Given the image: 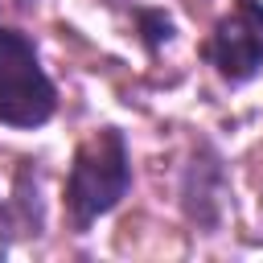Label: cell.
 <instances>
[{
    "label": "cell",
    "mask_w": 263,
    "mask_h": 263,
    "mask_svg": "<svg viewBox=\"0 0 263 263\" xmlns=\"http://www.w3.org/2000/svg\"><path fill=\"white\" fill-rule=\"evenodd\" d=\"M136 29H140V41L156 53L164 41H173V16L164 8H136Z\"/></svg>",
    "instance_id": "5b68a950"
},
{
    "label": "cell",
    "mask_w": 263,
    "mask_h": 263,
    "mask_svg": "<svg viewBox=\"0 0 263 263\" xmlns=\"http://www.w3.org/2000/svg\"><path fill=\"white\" fill-rule=\"evenodd\" d=\"M205 62L234 86L251 82L263 70V4L259 0H238L234 16H222L201 45Z\"/></svg>",
    "instance_id": "3957f363"
},
{
    "label": "cell",
    "mask_w": 263,
    "mask_h": 263,
    "mask_svg": "<svg viewBox=\"0 0 263 263\" xmlns=\"http://www.w3.org/2000/svg\"><path fill=\"white\" fill-rule=\"evenodd\" d=\"M0 226L12 230V214H8V201H0Z\"/></svg>",
    "instance_id": "8992f818"
},
{
    "label": "cell",
    "mask_w": 263,
    "mask_h": 263,
    "mask_svg": "<svg viewBox=\"0 0 263 263\" xmlns=\"http://www.w3.org/2000/svg\"><path fill=\"white\" fill-rule=\"evenodd\" d=\"M132 189V156L119 127H99L78 144L70 177H66V210L74 230H86L103 214H111Z\"/></svg>",
    "instance_id": "6da1fadb"
},
{
    "label": "cell",
    "mask_w": 263,
    "mask_h": 263,
    "mask_svg": "<svg viewBox=\"0 0 263 263\" xmlns=\"http://www.w3.org/2000/svg\"><path fill=\"white\" fill-rule=\"evenodd\" d=\"M58 111V90L37 62V49L25 33L0 29V123L4 127H41Z\"/></svg>",
    "instance_id": "7a4b0ae2"
},
{
    "label": "cell",
    "mask_w": 263,
    "mask_h": 263,
    "mask_svg": "<svg viewBox=\"0 0 263 263\" xmlns=\"http://www.w3.org/2000/svg\"><path fill=\"white\" fill-rule=\"evenodd\" d=\"M181 205L197 226H214L218 210H222V164L210 148H197L193 164L185 168V185H181Z\"/></svg>",
    "instance_id": "277c9868"
}]
</instances>
